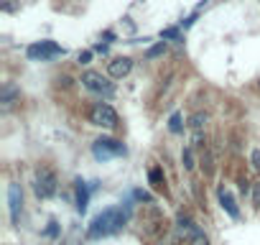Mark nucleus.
I'll list each match as a JSON object with an SVG mask.
<instances>
[{"label": "nucleus", "instance_id": "nucleus-5", "mask_svg": "<svg viewBox=\"0 0 260 245\" xmlns=\"http://www.w3.org/2000/svg\"><path fill=\"white\" fill-rule=\"evenodd\" d=\"M92 151H94L97 159H110V156H122L125 154V146L117 143V141H112V138H100Z\"/></svg>", "mask_w": 260, "mask_h": 245}, {"label": "nucleus", "instance_id": "nucleus-16", "mask_svg": "<svg viewBox=\"0 0 260 245\" xmlns=\"http://www.w3.org/2000/svg\"><path fill=\"white\" fill-rule=\"evenodd\" d=\"M166 51V44H158V46H153L151 51H148V56H158V54H164Z\"/></svg>", "mask_w": 260, "mask_h": 245}, {"label": "nucleus", "instance_id": "nucleus-18", "mask_svg": "<svg viewBox=\"0 0 260 245\" xmlns=\"http://www.w3.org/2000/svg\"><path fill=\"white\" fill-rule=\"evenodd\" d=\"M151 181H153L156 187H161V171H158V169H153V171H151Z\"/></svg>", "mask_w": 260, "mask_h": 245}, {"label": "nucleus", "instance_id": "nucleus-1", "mask_svg": "<svg viewBox=\"0 0 260 245\" xmlns=\"http://www.w3.org/2000/svg\"><path fill=\"white\" fill-rule=\"evenodd\" d=\"M122 222H125V212H122V209H117V207H112V209H105L100 217H94V222L89 225L87 235H89V237L110 235V232L120 230V227H122Z\"/></svg>", "mask_w": 260, "mask_h": 245}, {"label": "nucleus", "instance_id": "nucleus-8", "mask_svg": "<svg viewBox=\"0 0 260 245\" xmlns=\"http://www.w3.org/2000/svg\"><path fill=\"white\" fill-rule=\"evenodd\" d=\"M59 54H64V51L56 44H51V41H41V44H36V46L28 49V56L31 59H51V56H59Z\"/></svg>", "mask_w": 260, "mask_h": 245}, {"label": "nucleus", "instance_id": "nucleus-15", "mask_svg": "<svg viewBox=\"0 0 260 245\" xmlns=\"http://www.w3.org/2000/svg\"><path fill=\"white\" fill-rule=\"evenodd\" d=\"M184 166H186V169H194V156H191V151H189V148L184 151Z\"/></svg>", "mask_w": 260, "mask_h": 245}, {"label": "nucleus", "instance_id": "nucleus-6", "mask_svg": "<svg viewBox=\"0 0 260 245\" xmlns=\"http://www.w3.org/2000/svg\"><path fill=\"white\" fill-rule=\"evenodd\" d=\"M8 207H11V220L18 225L21 222V212H23V192L18 184L8 187Z\"/></svg>", "mask_w": 260, "mask_h": 245}, {"label": "nucleus", "instance_id": "nucleus-17", "mask_svg": "<svg viewBox=\"0 0 260 245\" xmlns=\"http://www.w3.org/2000/svg\"><path fill=\"white\" fill-rule=\"evenodd\" d=\"M252 166H255V171H260V148L252 151Z\"/></svg>", "mask_w": 260, "mask_h": 245}, {"label": "nucleus", "instance_id": "nucleus-10", "mask_svg": "<svg viewBox=\"0 0 260 245\" xmlns=\"http://www.w3.org/2000/svg\"><path fill=\"white\" fill-rule=\"evenodd\" d=\"M130 69H133V59H127V56H117V59H112V62L107 64V72H110V77H115V79L127 77Z\"/></svg>", "mask_w": 260, "mask_h": 245}, {"label": "nucleus", "instance_id": "nucleus-19", "mask_svg": "<svg viewBox=\"0 0 260 245\" xmlns=\"http://www.w3.org/2000/svg\"><path fill=\"white\" fill-rule=\"evenodd\" d=\"M161 36H164V39H179V31H176V28H169V31H164Z\"/></svg>", "mask_w": 260, "mask_h": 245}, {"label": "nucleus", "instance_id": "nucleus-9", "mask_svg": "<svg viewBox=\"0 0 260 245\" xmlns=\"http://www.w3.org/2000/svg\"><path fill=\"white\" fill-rule=\"evenodd\" d=\"M18 102H21V92H18L13 84H3V89H0V110L8 112V110H13Z\"/></svg>", "mask_w": 260, "mask_h": 245}, {"label": "nucleus", "instance_id": "nucleus-11", "mask_svg": "<svg viewBox=\"0 0 260 245\" xmlns=\"http://www.w3.org/2000/svg\"><path fill=\"white\" fill-rule=\"evenodd\" d=\"M219 202H222V209H227V215H230V217H240V209H237V204H235L232 194H230L224 187L219 189Z\"/></svg>", "mask_w": 260, "mask_h": 245}, {"label": "nucleus", "instance_id": "nucleus-4", "mask_svg": "<svg viewBox=\"0 0 260 245\" xmlns=\"http://www.w3.org/2000/svg\"><path fill=\"white\" fill-rule=\"evenodd\" d=\"M89 120L94 122V126H100V128H115L117 126V112L110 105L100 102V105H94L89 110Z\"/></svg>", "mask_w": 260, "mask_h": 245}, {"label": "nucleus", "instance_id": "nucleus-20", "mask_svg": "<svg viewBox=\"0 0 260 245\" xmlns=\"http://www.w3.org/2000/svg\"><path fill=\"white\" fill-rule=\"evenodd\" d=\"M89 59H92V54H89V51L79 54V64H89Z\"/></svg>", "mask_w": 260, "mask_h": 245}, {"label": "nucleus", "instance_id": "nucleus-3", "mask_svg": "<svg viewBox=\"0 0 260 245\" xmlns=\"http://www.w3.org/2000/svg\"><path fill=\"white\" fill-rule=\"evenodd\" d=\"M56 189H59L56 174H54L51 169H39V171H36V194H39L41 199H49V197L56 194Z\"/></svg>", "mask_w": 260, "mask_h": 245}, {"label": "nucleus", "instance_id": "nucleus-2", "mask_svg": "<svg viewBox=\"0 0 260 245\" xmlns=\"http://www.w3.org/2000/svg\"><path fill=\"white\" fill-rule=\"evenodd\" d=\"M176 235H179V240H184L186 245H209V240H207V235L191 222V220H186V217H179V225H176Z\"/></svg>", "mask_w": 260, "mask_h": 245}, {"label": "nucleus", "instance_id": "nucleus-14", "mask_svg": "<svg viewBox=\"0 0 260 245\" xmlns=\"http://www.w3.org/2000/svg\"><path fill=\"white\" fill-rule=\"evenodd\" d=\"M252 207L260 209V181H252Z\"/></svg>", "mask_w": 260, "mask_h": 245}, {"label": "nucleus", "instance_id": "nucleus-13", "mask_svg": "<svg viewBox=\"0 0 260 245\" xmlns=\"http://www.w3.org/2000/svg\"><path fill=\"white\" fill-rule=\"evenodd\" d=\"M169 128H171V133H179V131L184 128V126H181V115H179V112H174V115H171V120H169Z\"/></svg>", "mask_w": 260, "mask_h": 245}, {"label": "nucleus", "instance_id": "nucleus-12", "mask_svg": "<svg viewBox=\"0 0 260 245\" xmlns=\"http://www.w3.org/2000/svg\"><path fill=\"white\" fill-rule=\"evenodd\" d=\"M77 209L79 212H84L87 209V187L79 181V187H77Z\"/></svg>", "mask_w": 260, "mask_h": 245}, {"label": "nucleus", "instance_id": "nucleus-7", "mask_svg": "<svg viewBox=\"0 0 260 245\" xmlns=\"http://www.w3.org/2000/svg\"><path fill=\"white\" fill-rule=\"evenodd\" d=\"M82 84H84L87 89H92V92H105V95L112 92V84H110L102 74H97V72H84V74H82Z\"/></svg>", "mask_w": 260, "mask_h": 245}]
</instances>
